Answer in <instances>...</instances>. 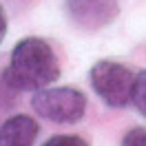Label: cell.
<instances>
[{
  "label": "cell",
  "instance_id": "obj_5",
  "mask_svg": "<svg viewBox=\"0 0 146 146\" xmlns=\"http://www.w3.org/2000/svg\"><path fill=\"white\" fill-rule=\"evenodd\" d=\"M40 126L29 115H13L0 126V146H33Z\"/></svg>",
  "mask_w": 146,
  "mask_h": 146
},
{
  "label": "cell",
  "instance_id": "obj_2",
  "mask_svg": "<svg viewBox=\"0 0 146 146\" xmlns=\"http://www.w3.org/2000/svg\"><path fill=\"white\" fill-rule=\"evenodd\" d=\"M31 106L42 119L53 124H75L86 113V98L73 86H46L36 91Z\"/></svg>",
  "mask_w": 146,
  "mask_h": 146
},
{
  "label": "cell",
  "instance_id": "obj_7",
  "mask_svg": "<svg viewBox=\"0 0 146 146\" xmlns=\"http://www.w3.org/2000/svg\"><path fill=\"white\" fill-rule=\"evenodd\" d=\"M42 146H89V142L80 135H53Z\"/></svg>",
  "mask_w": 146,
  "mask_h": 146
},
{
  "label": "cell",
  "instance_id": "obj_8",
  "mask_svg": "<svg viewBox=\"0 0 146 146\" xmlns=\"http://www.w3.org/2000/svg\"><path fill=\"white\" fill-rule=\"evenodd\" d=\"M122 146H146V128H142V126L131 128L126 135L122 137Z\"/></svg>",
  "mask_w": 146,
  "mask_h": 146
},
{
  "label": "cell",
  "instance_id": "obj_3",
  "mask_svg": "<svg viewBox=\"0 0 146 146\" xmlns=\"http://www.w3.org/2000/svg\"><path fill=\"white\" fill-rule=\"evenodd\" d=\"M89 80L98 98L111 109H124L133 100L135 73L124 64L113 60H100L91 66Z\"/></svg>",
  "mask_w": 146,
  "mask_h": 146
},
{
  "label": "cell",
  "instance_id": "obj_9",
  "mask_svg": "<svg viewBox=\"0 0 146 146\" xmlns=\"http://www.w3.org/2000/svg\"><path fill=\"white\" fill-rule=\"evenodd\" d=\"M5 33H7V16H5V11L0 7V42L5 40Z\"/></svg>",
  "mask_w": 146,
  "mask_h": 146
},
{
  "label": "cell",
  "instance_id": "obj_4",
  "mask_svg": "<svg viewBox=\"0 0 146 146\" xmlns=\"http://www.w3.org/2000/svg\"><path fill=\"white\" fill-rule=\"evenodd\" d=\"M66 13L75 27L98 31L117 18L119 5L117 0H66Z\"/></svg>",
  "mask_w": 146,
  "mask_h": 146
},
{
  "label": "cell",
  "instance_id": "obj_6",
  "mask_svg": "<svg viewBox=\"0 0 146 146\" xmlns=\"http://www.w3.org/2000/svg\"><path fill=\"white\" fill-rule=\"evenodd\" d=\"M133 106L137 109L139 115L146 117V71L135 75V84H133Z\"/></svg>",
  "mask_w": 146,
  "mask_h": 146
},
{
  "label": "cell",
  "instance_id": "obj_1",
  "mask_svg": "<svg viewBox=\"0 0 146 146\" xmlns=\"http://www.w3.org/2000/svg\"><path fill=\"white\" fill-rule=\"evenodd\" d=\"M60 64L51 44L42 38H25L11 51L5 80L16 91H40L58 80Z\"/></svg>",
  "mask_w": 146,
  "mask_h": 146
}]
</instances>
